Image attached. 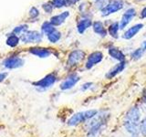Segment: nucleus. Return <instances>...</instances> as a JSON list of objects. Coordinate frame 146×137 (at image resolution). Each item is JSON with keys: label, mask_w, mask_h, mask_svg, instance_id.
Listing matches in <instances>:
<instances>
[{"label": "nucleus", "mask_w": 146, "mask_h": 137, "mask_svg": "<svg viewBox=\"0 0 146 137\" xmlns=\"http://www.w3.org/2000/svg\"><path fill=\"white\" fill-rule=\"evenodd\" d=\"M140 122H141V111L137 106L130 108L126 112L123 125L125 130L132 136H136L140 132Z\"/></svg>", "instance_id": "f257e3e1"}, {"label": "nucleus", "mask_w": 146, "mask_h": 137, "mask_svg": "<svg viewBox=\"0 0 146 137\" xmlns=\"http://www.w3.org/2000/svg\"><path fill=\"white\" fill-rule=\"evenodd\" d=\"M108 115L105 113L97 114L90 120V129L88 132V137H99L100 134L104 129L105 123L107 122Z\"/></svg>", "instance_id": "f03ea898"}, {"label": "nucleus", "mask_w": 146, "mask_h": 137, "mask_svg": "<svg viewBox=\"0 0 146 137\" xmlns=\"http://www.w3.org/2000/svg\"><path fill=\"white\" fill-rule=\"evenodd\" d=\"M97 114H98L97 110H88V111L85 112H78L70 117V120L68 121V124L70 126H77L86 121L91 120Z\"/></svg>", "instance_id": "7ed1b4c3"}, {"label": "nucleus", "mask_w": 146, "mask_h": 137, "mask_svg": "<svg viewBox=\"0 0 146 137\" xmlns=\"http://www.w3.org/2000/svg\"><path fill=\"white\" fill-rule=\"evenodd\" d=\"M123 7V3L121 0H113V1L110 2L106 5V7H104L102 9V16L107 17L111 14L115 13Z\"/></svg>", "instance_id": "20e7f679"}, {"label": "nucleus", "mask_w": 146, "mask_h": 137, "mask_svg": "<svg viewBox=\"0 0 146 137\" xmlns=\"http://www.w3.org/2000/svg\"><path fill=\"white\" fill-rule=\"evenodd\" d=\"M85 58V52L82 51L80 49H76L73 50L70 53L68 58V65L70 67H74L78 65L80 62H81Z\"/></svg>", "instance_id": "39448f33"}, {"label": "nucleus", "mask_w": 146, "mask_h": 137, "mask_svg": "<svg viewBox=\"0 0 146 137\" xmlns=\"http://www.w3.org/2000/svg\"><path fill=\"white\" fill-rule=\"evenodd\" d=\"M103 59V54L100 51H94L89 55L88 59H87V62L85 64V67L87 70H90L95 65H97L102 61Z\"/></svg>", "instance_id": "423d86ee"}, {"label": "nucleus", "mask_w": 146, "mask_h": 137, "mask_svg": "<svg viewBox=\"0 0 146 137\" xmlns=\"http://www.w3.org/2000/svg\"><path fill=\"white\" fill-rule=\"evenodd\" d=\"M42 39V35L38 31L25 32L21 36V40L25 43H38Z\"/></svg>", "instance_id": "0eeeda50"}, {"label": "nucleus", "mask_w": 146, "mask_h": 137, "mask_svg": "<svg viewBox=\"0 0 146 137\" xmlns=\"http://www.w3.org/2000/svg\"><path fill=\"white\" fill-rule=\"evenodd\" d=\"M57 80V77L55 76L53 73L51 74H48L47 76H45L43 79H41L40 80L36 81L34 83V85L38 88H41V89H47L51 87L55 82Z\"/></svg>", "instance_id": "6e6552de"}, {"label": "nucleus", "mask_w": 146, "mask_h": 137, "mask_svg": "<svg viewBox=\"0 0 146 137\" xmlns=\"http://www.w3.org/2000/svg\"><path fill=\"white\" fill-rule=\"evenodd\" d=\"M80 78L78 76L76 73L70 74L65 80H63V82L60 84V89L62 90H70L80 81Z\"/></svg>", "instance_id": "1a4fd4ad"}, {"label": "nucleus", "mask_w": 146, "mask_h": 137, "mask_svg": "<svg viewBox=\"0 0 146 137\" xmlns=\"http://www.w3.org/2000/svg\"><path fill=\"white\" fill-rule=\"evenodd\" d=\"M135 15H136V11L134 8L127 9L126 12L122 15L121 20L120 22V29H124V27L132 20V18L135 17Z\"/></svg>", "instance_id": "9d476101"}, {"label": "nucleus", "mask_w": 146, "mask_h": 137, "mask_svg": "<svg viewBox=\"0 0 146 137\" xmlns=\"http://www.w3.org/2000/svg\"><path fill=\"white\" fill-rule=\"evenodd\" d=\"M125 66H126V62L125 61H121L119 62L118 64H116L115 66L113 68H111V70H110L107 74H106V78L108 80H111L113 79L114 77L117 76L119 73H121V71H123V70L125 68Z\"/></svg>", "instance_id": "9b49d317"}, {"label": "nucleus", "mask_w": 146, "mask_h": 137, "mask_svg": "<svg viewBox=\"0 0 146 137\" xmlns=\"http://www.w3.org/2000/svg\"><path fill=\"white\" fill-rule=\"evenodd\" d=\"M3 64H4V66L7 68H17L23 66L24 61L17 57H11V58L7 59Z\"/></svg>", "instance_id": "f8f14e48"}, {"label": "nucleus", "mask_w": 146, "mask_h": 137, "mask_svg": "<svg viewBox=\"0 0 146 137\" xmlns=\"http://www.w3.org/2000/svg\"><path fill=\"white\" fill-rule=\"evenodd\" d=\"M143 24H136L134 26H132L131 27H130V29L125 32L124 34H123V39H132L141 29H143Z\"/></svg>", "instance_id": "ddd939ff"}, {"label": "nucleus", "mask_w": 146, "mask_h": 137, "mask_svg": "<svg viewBox=\"0 0 146 137\" xmlns=\"http://www.w3.org/2000/svg\"><path fill=\"white\" fill-rule=\"evenodd\" d=\"M109 55L114 59L119 61V62L124 61V59H125V56H124V54H123V52L121 49H119L118 48H115V47H111L109 49Z\"/></svg>", "instance_id": "4468645a"}, {"label": "nucleus", "mask_w": 146, "mask_h": 137, "mask_svg": "<svg viewBox=\"0 0 146 137\" xmlns=\"http://www.w3.org/2000/svg\"><path fill=\"white\" fill-rule=\"evenodd\" d=\"M68 16H70V12L65 11V12H63L61 14H59V15L52 17L51 19H50V23H51L53 26H59L66 20V18Z\"/></svg>", "instance_id": "2eb2a0df"}, {"label": "nucleus", "mask_w": 146, "mask_h": 137, "mask_svg": "<svg viewBox=\"0 0 146 137\" xmlns=\"http://www.w3.org/2000/svg\"><path fill=\"white\" fill-rule=\"evenodd\" d=\"M30 53L39 58H48L51 54V52L48 49L44 48H32L30 49Z\"/></svg>", "instance_id": "dca6fc26"}, {"label": "nucleus", "mask_w": 146, "mask_h": 137, "mask_svg": "<svg viewBox=\"0 0 146 137\" xmlns=\"http://www.w3.org/2000/svg\"><path fill=\"white\" fill-rule=\"evenodd\" d=\"M91 25H92V22H91L90 18H84V19H81L79 23H78L77 29L79 31L80 34H83Z\"/></svg>", "instance_id": "f3484780"}, {"label": "nucleus", "mask_w": 146, "mask_h": 137, "mask_svg": "<svg viewBox=\"0 0 146 137\" xmlns=\"http://www.w3.org/2000/svg\"><path fill=\"white\" fill-rule=\"evenodd\" d=\"M92 29L95 33L100 35V37H105L107 35V30L104 27V25L102 24V22H100V21L94 22L92 24Z\"/></svg>", "instance_id": "a211bd4d"}, {"label": "nucleus", "mask_w": 146, "mask_h": 137, "mask_svg": "<svg viewBox=\"0 0 146 137\" xmlns=\"http://www.w3.org/2000/svg\"><path fill=\"white\" fill-rule=\"evenodd\" d=\"M119 27H120V24L118 22H114L109 27V33L112 38L118 39V32H119Z\"/></svg>", "instance_id": "6ab92c4d"}, {"label": "nucleus", "mask_w": 146, "mask_h": 137, "mask_svg": "<svg viewBox=\"0 0 146 137\" xmlns=\"http://www.w3.org/2000/svg\"><path fill=\"white\" fill-rule=\"evenodd\" d=\"M41 29H42V32H43L44 34L49 35L50 33H52V32L55 31V27H54V26L50 22H45L44 24L42 25Z\"/></svg>", "instance_id": "aec40b11"}, {"label": "nucleus", "mask_w": 146, "mask_h": 137, "mask_svg": "<svg viewBox=\"0 0 146 137\" xmlns=\"http://www.w3.org/2000/svg\"><path fill=\"white\" fill-rule=\"evenodd\" d=\"M60 37H61V34L59 33L58 31L55 30L54 32H52V33L48 35V39L51 43H56L59 39H60Z\"/></svg>", "instance_id": "412c9836"}, {"label": "nucleus", "mask_w": 146, "mask_h": 137, "mask_svg": "<svg viewBox=\"0 0 146 137\" xmlns=\"http://www.w3.org/2000/svg\"><path fill=\"white\" fill-rule=\"evenodd\" d=\"M7 44L8 46H10V47H13V48L16 47V46L18 44V38L15 35L10 36L7 40Z\"/></svg>", "instance_id": "4be33fe9"}, {"label": "nucleus", "mask_w": 146, "mask_h": 137, "mask_svg": "<svg viewBox=\"0 0 146 137\" xmlns=\"http://www.w3.org/2000/svg\"><path fill=\"white\" fill-rule=\"evenodd\" d=\"M143 52H144V50L143 49V48L137 49L131 53V58L133 59H141V57H143Z\"/></svg>", "instance_id": "5701e85b"}, {"label": "nucleus", "mask_w": 146, "mask_h": 137, "mask_svg": "<svg viewBox=\"0 0 146 137\" xmlns=\"http://www.w3.org/2000/svg\"><path fill=\"white\" fill-rule=\"evenodd\" d=\"M27 29V25H22L19 27H17L15 29L13 30V33L14 34H17V35H20V34H24L25 31Z\"/></svg>", "instance_id": "b1692460"}, {"label": "nucleus", "mask_w": 146, "mask_h": 137, "mask_svg": "<svg viewBox=\"0 0 146 137\" xmlns=\"http://www.w3.org/2000/svg\"><path fill=\"white\" fill-rule=\"evenodd\" d=\"M140 132L144 137H146V117H144L140 122Z\"/></svg>", "instance_id": "393cba45"}, {"label": "nucleus", "mask_w": 146, "mask_h": 137, "mask_svg": "<svg viewBox=\"0 0 146 137\" xmlns=\"http://www.w3.org/2000/svg\"><path fill=\"white\" fill-rule=\"evenodd\" d=\"M53 5L56 7H66L67 0H53Z\"/></svg>", "instance_id": "a878e982"}, {"label": "nucleus", "mask_w": 146, "mask_h": 137, "mask_svg": "<svg viewBox=\"0 0 146 137\" xmlns=\"http://www.w3.org/2000/svg\"><path fill=\"white\" fill-rule=\"evenodd\" d=\"M43 8H44V10L47 13H50V12L52 11V9H53V6H52L51 4L47 3V4L43 5Z\"/></svg>", "instance_id": "bb28decb"}, {"label": "nucleus", "mask_w": 146, "mask_h": 137, "mask_svg": "<svg viewBox=\"0 0 146 137\" xmlns=\"http://www.w3.org/2000/svg\"><path fill=\"white\" fill-rule=\"evenodd\" d=\"M29 15L31 17H36L38 16V10L36 7H32L29 11Z\"/></svg>", "instance_id": "cd10ccee"}, {"label": "nucleus", "mask_w": 146, "mask_h": 137, "mask_svg": "<svg viewBox=\"0 0 146 137\" xmlns=\"http://www.w3.org/2000/svg\"><path fill=\"white\" fill-rule=\"evenodd\" d=\"M91 85H92V83H91V82H87V83H85V84L82 85L81 90H88V89H90V88Z\"/></svg>", "instance_id": "c85d7f7f"}, {"label": "nucleus", "mask_w": 146, "mask_h": 137, "mask_svg": "<svg viewBox=\"0 0 146 137\" xmlns=\"http://www.w3.org/2000/svg\"><path fill=\"white\" fill-rule=\"evenodd\" d=\"M141 18H145L146 17V7L141 10Z\"/></svg>", "instance_id": "c756f323"}, {"label": "nucleus", "mask_w": 146, "mask_h": 137, "mask_svg": "<svg viewBox=\"0 0 146 137\" xmlns=\"http://www.w3.org/2000/svg\"><path fill=\"white\" fill-rule=\"evenodd\" d=\"M7 73H0V82L3 81L5 79H6V77H7Z\"/></svg>", "instance_id": "7c9ffc66"}, {"label": "nucleus", "mask_w": 146, "mask_h": 137, "mask_svg": "<svg viewBox=\"0 0 146 137\" xmlns=\"http://www.w3.org/2000/svg\"><path fill=\"white\" fill-rule=\"evenodd\" d=\"M79 0H67V2L70 4V5H73V4H76Z\"/></svg>", "instance_id": "2f4dec72"}, {"label": "nucleus", "mask_w": 146, "mask_h": 137, "mask_svg": "<svg viewBox=\"0 0 146 137\" xmlns=\"http://www.w3.org/2000/svg\"><path fill=\"white\" fill-rule=\"evenodd\" d=\"M143 50H146V40L143 41Z\"/></svg>", "instance_id": "473e14b6"}, {"label": "nucleus", "mask_w": 146, "mask_h": 137, "mask_svg": "<svg viewBox=\"0 0 146 137\" xmlns=\"http://www.w3.org/2000/svg\"><path fill=\"white\" fill-rule=\"evenodd\" d=\"M143 102L145 104V106H146V92L143 94Z\"/></svg>", "instance_id": "72a5a7b5"}, {"label": "nucleus", "mask_w": 146, "mask_h": 137, "mask_svg": "<svg viewBox=\"0 0 146 137\" xmlns=\"http://www.w3.org/2000/svg\"><path fill=\"white\" fill-rule=\"evenodd\" d=\"M138 1H143V0H138Z\"/></svg>", "instance_id": "f704fd0d"}]
</instances>
